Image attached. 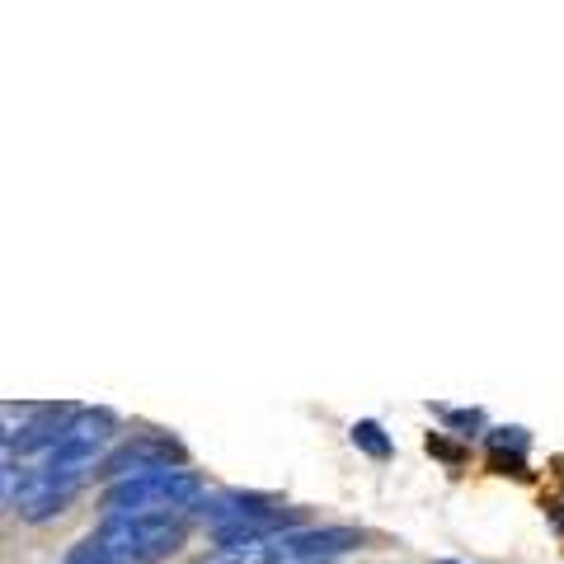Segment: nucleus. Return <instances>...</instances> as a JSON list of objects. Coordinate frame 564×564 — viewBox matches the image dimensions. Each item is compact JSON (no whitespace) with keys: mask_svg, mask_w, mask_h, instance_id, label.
<instances>
[{"mask_svg":"<svg viewBox=\"0 0 564 564\" xmlns=\"http://www.w3.org/2000/svg\"><path fill=\"white\" fill-rule=\"evenodd\" d=\"M489 447H494V456H503L508 447L527 452V433H522V429H494V433H489Z\"/></svg>","mask_w":564,"mask_h":564,"instance_id":"6e6552de","label":"nucleus"},{"mask_svg":"<svg viewBox=\"0 0 564 564\" xmlns=\"http://www.w3.org/2000/svg\"><path fill=\"white\" fill-rule=\"evenodd\" d=\"M165 466H180V447L170 437H137L122 452H113L104 462V475L113 480H128V475H147V470H165Z\"/></svg>","mask_w":564,"mask_h":564,"instance_id":"39448f33","label":"nucleus"},{"mask_svg":"<svg viewBox=\"0 0 564 564\" xmlns=\"http://www.w3.org/2000/svg\"><path fill=\"white\" fill-rule=\"evenodd\" d=\"M447 564H456V560H447Z\"/></svg>","mask_w":564,"mask_h":564,"instance_id":"9d476101","label":"nucleus"},{"mask_svg":"<svg viewBox=\"0 0 564 564\" xmlns=\"http://www.w3.org/2000/svg\"><path fill=\"white\" fill-rule=\"evenodd\" d=\"M203 503V480L184 466H165V470H147V475H128L104 489V518H128V513H184V508Z\"/></svg>","mask_w":564,"mask_h":564,"instance_id":"f257e3e1","label":"nucleus"},{"mask_svg":"<svg viewBox=\"0 0 564 564\" xmlns=\"http://www.w3.org/2000/svg\"><path fill=\"white\" fill-rule=\"evenodd\" d=\"M198 518L212 527V532H236L245 522H269V518H282L273 499H259V494H212V499L198 503Z\"/></svg>","mask_w":564,"mask_h":564,"instance_id":"7ed1b4c3","label":"nucleus"},{"mask_svg":"<svg viewBox=\"0 0 564 564\" xmlns=\"http://www.w3.org/2000/svg\"><path fill=\"white\" fill-rule=\"evenodd\" d=\"M358 545H362V532H352V527H311V532H288V536H282L288 564L334 560V555L358 551Z\"/></svg>","mask_w":564,"mask_h":564,"instance_id":"20e7f679","label":"nucleus"},{"mask_svg":"<svg viewBox=\"0 0 564 564\" xmlns=\"http://www.w3.org/2000/svg\"><path fill=\"white\" fill-rule=\"evenodd\" d=\"M184 532H188L184 513H128V518H104L95 541L113 564H155L180 551Z\"/></svg>","mask_w":564,"mask_h":564,"instance_id":"f03ea898","label":"nucleus"},{"mask_svg":"<svg viewBox=\"0 0 564 564\" xmlns=\"http://www.w3.org/2000/svg\"><path fill=\"white\" fill-rule=\"evenodd\" d=\"M447 423H456V429H475L480 414H475V410H456V414H447Z\"/></svg>","mask_w":564,"mask_h":564,"instance_id":"1a4fd4ad","label":"nucleus"},{"mask_svg":"<svg viewBox=\"0 0 564 564\" xmlns=\"http://www.w3.org/2000/svg\"><path fill=\"white\" fill-rule=\"evenodd\" d=\"M348 433H352V447H362L367 456H377V462H386V456L395 452V447H391V437H386V429H381L377 419H358Z\"/></svg>","mask_w":564,"mask_h":564,"instance_id":"423d86ee","label":"nucleus"},{"mask_svg":"<svg viewBox=\"0 0 564 564\" xmlns=\"http://www.w3.org/2000/svg\"><path fill=\"white\" fill-rule=\"evenodd\" d=\"M62 564H113V560L99 551V541H95V532H90L85 541H76V545H70V551H66V560H62Z\"/></svg>","mask_w":564,"mask_h":564,"instance_id":"0eeeda50","label":"nucleus"}]
</instances>
